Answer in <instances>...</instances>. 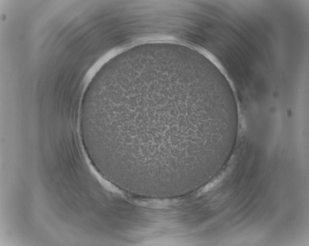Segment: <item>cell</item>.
Segmentation results:
<instances>
[{"mask_svg": "<svg viewBox=\"0 0 309 246\" xmlns=\"http://www.w3.org/2000/svg\"><path fill=\"white\" fill-rule=\"evenodd\" d=\"M81 130L113 169L162 179L199 163L237 119L191 80L149 71L118 82L81 117Z\"/></svg>", "mask_w": 309, "mask_h": 246, "instance_id": "6da1fadb", "label": "cell"}]
</instances>
